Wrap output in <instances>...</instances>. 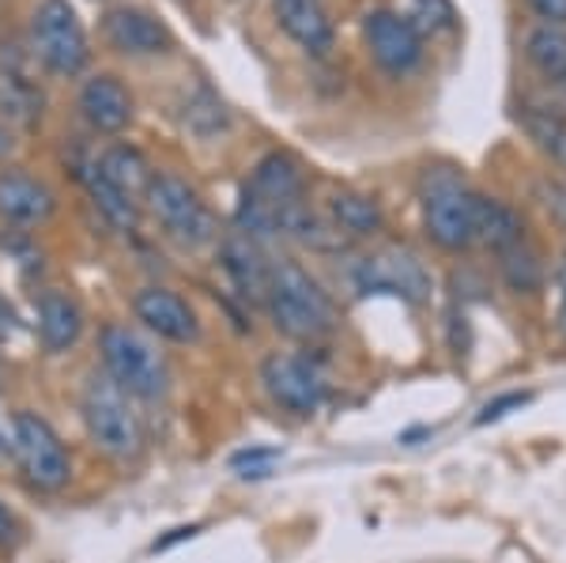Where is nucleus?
<instances>
[{
	"label": "nucleus",
	"instance_id": "obj_1",
	"mask_svg": "<svg viewBox=\"0 0 566 563\" xmlns=\"http://www.w3.org/2000/svg\"><path fill=\"white\" fill-rule=\"evenodd\" d=\"M264 306H269L276 330L291 341H322L340 325V314H336V303L328 299V292L295 261L272 265Z\"/></svg>",
	"mask_w": 566,
	"mask_h": 563
},
{
	"label": "nucleus",
	"instance_id": "obj_2",
	"mask_svg": "<svg viewBox=\"0 0 566 563\" xmlns=\"http://www.w3.org/2000/svg\"><path fill=\"white\" fill-rule=\"evenodd\" d=\"M98 356L103 375L117 383L136 402H163L170 389V367L155 344L144 333L129 330L122 322H109L98 333Z\"/></svg>",
	"mask_w": 566,
	"mask_h": 563
},
{
	"label": "nucleus",
	"instance_id": "obj_3",
	"mask_svg": "<svg viewBox=\"0 0 566 563\" xmlns=\"http://www.w3.org/2000/svg\"><path fill=\"white\" fill-rule=\"evenodd\" d=\"M80 416H84L87 439L95 442L106 458L133 461L144 450V424L133 408V397L106 375H91L80 397Z\"/></svg>",
	"mask_w": 566,
	"mask_h": 563
},
{
	"label": "nucleus",
	"instance_id": "obj_4",
	"mask_svg": "<svg viewBox=\"0 0 566 563\" xmlns=\"http://www.w3.org/2000/svg\"><path fill=\"white\" fill-rule=\"evenodd\" d=\"M8 450H12L15 469L23 473L34 492H61L72 480V458L53 431V424L39 413H15L12 435H8Z\"/></svg>",
	"mask_w": 566,
	"mask_h": 563
},
{
	"label": "nucleus",
	"instance_id": "obj_5",
	"mask_svg": "<svg viewBox=\"0 0 566 563\" xmlns=\"http://www.w3.org/2000/svg\"><path fill=\"white\" fill-rule=\"evenodd\" d=\"M144 201H148L151 216L159 220L163 231H167V239H175L178 247L200 250L219 239V223H216L212 208L200 201V194L186 178L155 175Z\"/></svg>",
	"mask_w": 566,
	"mask_h": 563
},
{
	"label": "nucleus",
	"instance_id": "obj_6",
	"mask_svg": "<svg viewBox=\"0 0 566 563\" xmlns=\"http://www.w3.org/2000/svg\"><path fill=\"white\" fill-rule=\"evenodd\" d=\"M476 205L480 194H472L458 175H427L423 189V227L434 247L461 253L476 242Z\"/></svg>",
	"mask_w": 566,
	"mask_h": 563
},
{
	"label": "nucleus",
	"instance_id": "obj_7",
	"mask_svg": "<svg viewBox=\"0 0 566 563\" xmlns=\"http://www.w3.org/2000/svg\"><path fill=\"white\" fill-rule=\"evenodd\" d=\"M34 50L45 61V69H53L57 76H76L87 65L91 50H87V34L80 23L76 8L69 0H42L34 8Z\"/></svg>",
	"mask_w": 566,
	"mask_h": 563
},
{
	"label": "nucleus",
	"instance_id": "obj_8",
	"mask_svg": "<svg viewBox=\"0 0 566 563\" xmlns=\"http://www.w3.org/2000/svg\"><path fill=\"white\" fill-rule=\"evenodd\" d=\"M261 386L291 416H314L325 402L322 367L306 356H291V352H272L261 363Z\"/></svg>",
	"mask_w": 566,
	"mask_h": 563
},
{
	"label": "nucleus",
	"instance_id": "obj_9",
	"mask_svg": "<svg viewBox=\"0 0 566 563\" xmlns=\"http://www.w3.org/2000/svg\"><path fill=\"white\" fill-rule=\"evenodd\" d=\"M355 288L363 295H378V292H389V295H400L408 303H423L431 295V272L423 269V261L416 258L408 247H386L370 258H363L355 265Z\"/></svg>",
	"mask_w": 566,
	"mask_h": 563
},
{
	"label": "nucleus",
	"instance_id": "obj_10",
	"mask_svg": "<svg viewBox=\"0 0 566 563\" xmlns=\"http://www.w3.org/2000/svg\"><path fill=\"white\" fill-rule=\"evenodd\" d=\"M363 39L370 45V58L378 61V69H386L389 76H405L423 61V39L412 27V20L389 8H378L363 20Z\"/></svg>",
	"mask_w": 566,
	"mask_h": 563
},
{
	"label": "nucleus",
	"instance_id": "obj_11",
	"mask_svg": "<svg viewBox=\"0 0 566 563\" xmlns=\"http://www.w3.org/2000/svg\"><path fill=\"white\" fill-rule=\"evenodd\" d=\"M133 311L163 341L193 344L200 337L197 311L178 292H170V288H140L133 299Z\"/></svg>",
	"mask_w": 566,
	"mask_h": 563
},
{
	"label": "nucleus",
	"instance_id": "obj_12",
	"mask_svg": "<svg viewBox=\"0 0 566 563\" xmlns=\"http://www.w3.org/2000/svg\"><path fill=\"white\" fill-rule=\"evenodd\" d=\"M219 258H223V272L231 277L234 292H239L245 303H264L272 265L264 261L261 242H253L250 234H242V231H231L219 242Z\"/></svg>",
	"mask_w": 566,
	"mask_h": 563
},
{
	"label": "nucleus",
	"instance_id": "obj_13",
	"mask_svg": "<svg viewBox=\"0 0 566 563\" xmlns=\"http://www.w3.org/2000/svg\"><path fill=\"white\" fill-rule=\"evenodd\" d=\"M303 189H306V178L295 156H287V152H269V156L253 167V178L245 181L242 194L258 197V201L269 208H287V205L303 201Z\"/></svg>",
	"mask_w": 566,
	"mask_h": 563
},
{
	"label": "nucleus",
	"instance_id": "obj_14",
	"mask_svg": "<svg viewBox=\"0 0 566 563\" xmlns=\"http://www.w3.org/2000/svg\"><path fill=\"white\" fill-rule=\"evenodd\" d=\"M103 31L114 50L133 53V58H144V53H163L170 45V31L155 20L144 8H109Z\"/></svg>",
	"mask_w": 566,
	"mask_h": 563
},
{
	"label": "nucleus",
	"instance_id": "obj_15",
	"mask_svg": "<svg viewBox=\"0 0 566 563\" xmlns=\"http://www.w3.org/2000/svg\"><path fill=\"white\" fill-rule=\"evenodd\" d=\"M57 212V197L39 178L23 170H4L0 175V220L8 223H45Z\"/></svg>",
	"mask_w": 566,
	"mask_h": 563
},
{
	"label": "nucleus",
	"instance_id": "obj_16",
	"mask_svg": "<svg viewBox=\"0 0 566 563\" xmlns=\"http://www.w3.org/2000/svg\"><path fill=\"white\" fill-rule=\"evenodd\" d=\"M80 111L95 133H122L133 122V95L117 76H91L80 91Z\"/></svg>",
	"mask_w": 566,
	"mask_h": 563
},
{
	"label": "nucleus",
	"instance_id": "obj_17",
	"mask_svg": "<svg viewBox=\"0 0 566 563\" xmlns=\"http://www.w3.org/2000/svg\"><path fill=\"white\" fill-rule=\"evenodd\" d=\"M84 337V311H80V303L72 299L69 292H57V288H50V292L39 295V341L45 352H69L72 344Z\"/></svg>",
	"mask_w": 566,
	"mask_h": 563
},
{
	"label": "nucleus",
	"instance_id": "obj_18",
	"mask_svg": "<svg viewBox=\"0 0 566 563\" xmlns=\"http://www.w3.org/2000/svg\"><path fill=\"white\" fill-rule=\"evenodd\" d=\"M276 20L310 53L333 50V23H328L322 0H276Z\"/></svg>",
	"mask_w": 566,
	"mask_h": 563
},
{
	"label": "nucleus",
	"instance_id": "obj_19",
	"mask_svg": "<svg viewBox=\"0 0 566 563\" xmlns=\"http://www.w3.org/2000/svg\"><path fill=\"white\" fill-rule=\"evenodd\" d=\"M95 170L117 189V194H125L136 205L148 197V186H151V178H155V170L148 167V159H144L136 148H129V144H109L103 156L95 159Z\"/></svg>",
	"mask_w": 566,
	"mask_h": 563
},
{
	"label": "nucleus",
	"instance_id": "obj_20",
	"mask_svg": "<svg viewBox=\"0 0 566 563\" xmlns=\"http://www.w3.org/2000/svg\"><path fill=\"white\" fill-rule=\"evenodd\" d=\"M328 212H333V227L340 234H352V239H367V234H378L386 227V216H381V205L367 194H336L328 201Z\"/></svg>",
	"mask_w": 566,
	"mask_h": 563
},
{
	"label": "nucleus",
	"instance_id": "obj_21",
	"mask_svg": "<svg viewBox=\"0 0 566 563\" xmlns=\"http://www.w3.org/2000/svg\"><path fill=\"white\" fill-rule=\"evenodd\" d=\"M522 216L514 212L510 205L495 201V197H480L476 205V242H483V247L491 250H506L514 247V242H522Z\"/></svg>",
	"mask_w": 566,
	"mask_h": 563
},
{
	"label": "nucleus",
	"instance_id": "obj_22",
	"mask_svg": "<svg viewBox=\"0 0 566 563\" xmlns=\"http://www.w3.org/2000/svg\"><path fill=\"white\" fill-rule=\"evenodd\" d=\"M80 181H84L87 197L95 201L98 212H103L117 231H136V223H140V205L129 201L125 194H117V189L95 170V163H87V167L80 170Z\"/></svg>",
	"mask_w": 566,
	"mask_h": 563
},
{
	"label": "nucleus",
	"instance_id": "obj_23",
	"mask_svg": "<svg viewBox=\"0 0 566 563\" xmlns=\"http://www.w3.org/2000/svg\"><path fill=\"white\" fill-rule=\"evenodd\" d=\"M499 269H502V280H506V284L514 288V292H522V295L541 292V284H544V261H541V253L528 247L525 239L499 253Z\"/></svg>",
	"mask_w": 566,
	"mask_h": 563
},
{
	"label": "nucleus",
	"instance_id": "obj_24",
	"mask_svg": "<svg viewBox=\"0 0 566 563\" xmlns=\"http://www.w3.org/2000/svg\"><path fill=\"white\" fill-rule=\"evenodd\" d=\"M525 58L547 80H566V31L559 27H536L525 42Z\"/></svg>",
	"mask_w": 566,
	"mask_h": 563
},
{
	"label": "nucleus",
	"instance_id": "obj_25",
	"mask_svg": "<svg viewBox=\"0 0 566 563\" xmlns=\"http://www.w3.org/2000/svg\"><path fill=\"white\" fill-rule=\"evenodd\" d=\"M522 125L544 156H552L559 167H566V117L552 114V111H541V106H528V111L522 114Z\"/></svg>",
	"mask_w": 566,
	"mask_h": 563
},
{
	"label": "nucleus",
	"instance_id": "obj_26",
	"mask_svg": "<svg viewBox=\"0 0 566 563\" xmlns=\"http://www.w3.org/2000/svg\"><path fill=\"white\" fill-rule=\"evenodd\" d=\"M186 129H193L197 136H216L227 125V106L219 103L216 91L197 87V95L186 103Z\"/></svg>",
	"mask_w": 566,
	"mask_h": 563
},
{
	"label": "nucleus",
	"instance_id": "obj_27",
	"mask_svg": "<svg viewBox=\"0 0 566 563\" xmlns=\"http://www.w3.org/2000/svg\"><path fill=\"white\" fill-rule=\"evenodd\" d=\"M412 8H416V15L412 20H419V23H412L416 31L423 27V31H450L453 23H458V12H453V4L450 0H412Z\"/></svg>",
	"mask_w": 566,
	"mask_h": 563
},
{
	"label": "nucleus",
	"instance_id": "obj_28",
	"mask_svg": "<svg viewBox=\"0 0 566 563\" xmlns=\"http://www.w3.org/2000/svg\"><path fill=\"white\" fill-rule=\"evenodd\" d=\"M276 458H280V450H272V447H253V450L234 453L231 466H234V469H245L242 477H269V469H272V461H276Z\"/></svg>",
	"mask_w": 566,
	"mask_h": 563
},
{
	"label": "nucleus",
	"instance_id": "obj_29",
	"mask_svg": "<svg viewBox=\"0 0 566 563\" xmlns=\"http://www.w3.org/2000/svg\"><path fill=\"white\" fill-rule=\"evenodd\" d=\"M525 402H528V394H506V397H499V402H488V405H483V413L476 416V424L502 420V416H506V408H517Z\"/></svg>",
	"mask_w": 566,
	"mask_h": 563
},
{
	"label": "nucleus",
	"instance_id": "obj_30",
	"mask_svg": "<svg viewBox=\"0 0 566 563\" xmlns=\"http://www.w3.org/2000/svg\"><path fill=\"white\" fill-rule=\"evenodd\" d=\"M528 8H533L547 27L566 23V0H528Z\"/></svg>",
	"mask_w": 566,
	"mask_h": 563
},
{
	"label": "nucleus",
	"instance_id": "obj_31",
	"mask_svg": "<svg viewBox=\"0 0 566 563\" xmlns=\"http://www.w3.org/2000/svg\"><path fill=\"white\" fill-rule=\"evenodd\" d=\"M544 205L566 223V181H544Z\"/></svg>",
	"mask_w": 566,
	"mask_h": 563
},
{
	"label": "nucleus",
	"instance_id": "obj_32",
	"mask_svg": "<svg viewBox=\"0 0 566 563\" xmlns=\"http://www.w3.org/2000/svg\"><path fill=\"white\" fill-rule=\"evenodd\" d=\"M15 541H20V522H15V514L0 503V549H12Z\"/></svg>",
	"mask_w": 566,
	"mask_h": 563
},
{
	"label": "nucleus",
	"instance_id": "obj_33",
	"mask_svg": "<svg viewBox=\"0 0 566 563\" xmlns=\"http://www.w3.org/2000/svg\"><path fill=\"white\" fill-rule=\"evenodd\" d=\"M8 453H12V450H8V431L0 428V458H8Z\"/></svg>",
	"mask_w": 566,
	"mask_h": 563
},
{
	"label": "nucleus",
	"instance_id": "obj_34",
	"mask_svg": "<svg viewBox=\"0 0 566 563\" xmlns=\"http://www.w3.org/2000/svg\"><path fill=\"white\" fill-rule=\"evenodd\" d=\"M8 148H12V136H8L4 129H0V156H4Z\"/></svg>",
	"mask_w": 566,
	"mask_h": 563
},
{
	"label": "nucleus",
	"instance_id": "obj_35",
	"mask_svg": "<svg viewBox=\"0 0 566 563\" xmlns=\"http://www.w3.org/2000/svg\"><path fill=\"white\" fill-rule=\"evenodd\" d=\"M559 288H563V292H566V261H563V265H559Z\"/></svg>",
	"mask_w": 566,
	"mask_h": 563
},
{
	"label": "nucleus",
	"instance_id": "obj_36",
	"mask_svg": "<svg viewBox=\"0 0 566 563\" xmlns=\"http://www.w3.org/2000/svg\"><path fill=\"white\" fill-rule=\"evenodd\" d=\"M559 325H563V337H566V303H563V322Z\"/></svg>",
	"mask_w": 566,
	"mask_h": 563
}]
</instances>
